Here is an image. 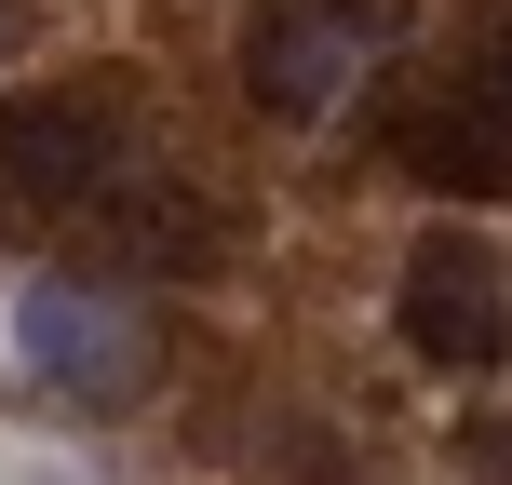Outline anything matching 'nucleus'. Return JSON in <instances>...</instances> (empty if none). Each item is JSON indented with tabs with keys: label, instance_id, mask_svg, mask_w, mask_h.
<instances>
[{
	"label": "nucleus",
	"instance_id": "obj_3",
	"mask_svg": "<svg viewBox=\"0 0 512 485\" xmlns=\"http://www.w3.org/2000/svg\"><path fill=\"white\" fill-rule=\"evenodd\" d=\"M405 41V0H270L243 41V95L270 122H324L364 95V68Z\"/></svg>",
	"mask_w": 512,
	"mask_h": 485
},
{
	"label": "nucleus",
	"instance_id": "obj_5",
	"mask_svg": "<svg viewBox=\"0 0 512 485\" xmlns=\"http://www.w3.org/2000/svg\"><path fill=\"white\" fill-rule=\"evenodd\" d=\"M391 324H405L418 364H445V378H486L512 364V270L486 230H432L405 256V283H391Z\"/></svg>",
	"mask_w": 512,
	"mask_h": 485
},
{
	"label": "nucleus",
	"instance_id": "obj_4",
	"mask_svg": "<svg viewBox=\"0 0 512 485\" xmlns=\"http://www.w3.org/2000/svg\"><path fill=\"white\" fill-rule=\"evenodd\" d=\"M14 351H27V378L54 405H95V418L149 405V378H162V337L122 297H95V283H27L14 297Z\"/></svg>",
	"mask_w": 512,
	"mask_h": 485
},
{
	"label": "nucleus",
	"instance_id": "obj_7",
	"mask_svg": "<svg viewBox=\"0 0 512 485\" xmlns=\"http://www.w3.org/2000/svg\"><path fill=\"white\" fill-rule=\"evenodd\" d=\"M0 54H14V0H0Z\"/></svg>",
	"mask_w": 512,
	"mask_h": 485
},
{
	"label": "nucleus",
	"instance_id": "obj_2",
	"mask_svg": "<svg viewBox=\"0 0 512 485\" xmlns=\"http://www.w3.org/2000/svg\"><path fill=\"white\" fill-rule=\"evenodd\" d=\"M135 149L122 81H41V95H0V216H81L108 203Z\"/></svg>",
	"mask_w": 512,
	"mask_h": 485
},
{
	"label": "nucleus",
	"instance_id": "obj_6",
	"mask_svg": "<svg viewBox=\"0 0 512 485\" xmlns=\"http://www.w3.org/2000/svg\"><path fill=\"white\" fill-rule=\"evenodd\" d=\"M472 459H486V485H512V418H472Z\"/></svg>",
	"mask_w": 512,
	"mask_h": 485
},
{
	"label": "nucleus",
	"instance_id": "obj_1",
	"mask_svg": "<svg viewBox=\"0 0 512 485\" xmlns=\"http://www.w3.org/2000/svg\"><path fill=\"white\" fill-rule=\"evenodd\" d=\"M391 162L432 176V189H459V203H499L512 189V0H499V27H472V41L405 95Z\"/></svg>",
	"mask_w": 512,
	"mask_h": 485
}]
</instances>
